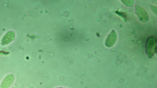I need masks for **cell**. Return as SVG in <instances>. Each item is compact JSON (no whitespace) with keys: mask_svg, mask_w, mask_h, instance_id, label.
Returning <instances> with one entry per match:
<instances>
[{"mask_svg":"<svg viewBox=\"0 0 157 88\" xmlns=\"http://www.w3.org/2000/svg\"><path fill=\"white\" fill-rule=\"evenodd\" d=\"M156 38L154 37H151L147 39L146 45V51L149 58L153 56L156 50Z\"/></svg>","mask_w":157,"mask_h":88,"instance_id":"obj_1","label":"cell"},{"mask_svg":"<svg viewBox=\"0 0 157 88\" xmlns=\"http://www.w3.org/2000/svg\"><path fill=\"white\" fill-rule=\"evenodd\" d=\"M13 76H8L4 79L1 85L2 88H6L9 87L14 81Z\"/></svg>","mask_w":157,"mask_h":88,"instance_id":"obj_4","label":"cell"},{"mask_svg":"<svg viewBox=\"0 0 157 88\" xmlns=\"http://www.w3.org/2000/svg\"><path fill=\"white\" fill-rule=\"evenodd\" d=\"M136 13L139 18L142 22H146L149 19L147 13L143 8L138 5L136 6Z\"/></svg>","mask_w":157,"mask_h":88,"instance_id":"obj_2","label":"cell"},{"mask_svg":"<svg viewBox=\"0 0 157 88\" xmlns=\"http://www.w3.org/2000/svg\"><path fill=\"white\" fill-rule=\"evenodd\" d=\"M117 38V33L114 30H112L108 35L105 42V45L108 47H111L116 43Z\"/></svg>","mask_w":157,"mask_h":88,"instance_id":"obj_3","label":"cell"}]
</instances>
